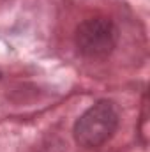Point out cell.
Returning <instances> with one entry per match:
<instances>
[{"label":"cell","instance_id":"2","mask_svg":"<svg viewBox=\"0 0 150 152\" xmlns=\"http://www.w3.org/2000/svg\"><path fill=\"white\" fill-rule=\"evenodd\" d=\"M118 44V28L113 20L95 16L81 21L74 32V46L78 53L88 60L108 58Z\"/></svg>","mask_w":150,"mask_h":152},{"label":"cell","instance_id":"1","mask_svg":"<svg viewBox=\"0 0 150 152\" xmlns=\"http://www.w3.org/2000/svg\"><path fill=\"white\" fill-rule=\"evenodd\" d=\"M120 113L110 99H99L76 118L73 127L74 142L83 149H99L117 133Z\"/></svg>","mask_w":150,"mask_h":152}]
</instances>
